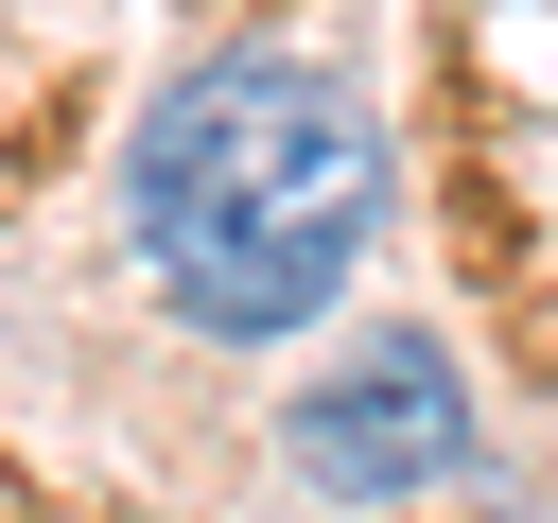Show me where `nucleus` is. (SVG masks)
<instances>
[{
  "label": "nucleus",
  "instance_id": "nucleus-1",
  "mask_svg": "<svg viewBox=\"0 0 558 523\" xmlns=\"http://www.w3.org/2000/svg\"><path fill=\"white\" fill-rule=\"evenodd\" d=\"M122 227H140V279L174 296V331L279 349L384 244V122L314 52H209L122 122Z\"/></svg>",
  "mask_w": 558,
  "mask_h": 523
},
{
  "label": "nucleus",
  "instance_id": "nucleus-2",
  "mask_svg": "<svg viewBox=\"0 0 558 523\" xmlns=\"http://www.w3.org/2000/svg\"><path fill=\"white\" fill-rule=\"evenodd\" d=\"M296 471L331 488V506H418V488H453L471 471V384H453V349L436 331H366L349 366H314L296 384Z\"/></svg>",
  "mask_w": 558,
  "mask_h": 523
}]
</instances>
